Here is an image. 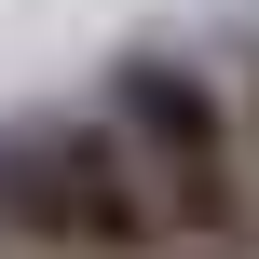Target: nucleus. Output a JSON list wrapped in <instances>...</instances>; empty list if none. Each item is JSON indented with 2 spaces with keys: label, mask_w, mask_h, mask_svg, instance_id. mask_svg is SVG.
<instances>
[{
  "label": "nucleus",
  "mask_w": 259,
  "mask_h": 259,
  "mask_svg": "<svg viewBox=\"0 0 259 259\" xmlns=\"http://www.w3.org/2000/svg\"><path fill=\"white\" fill-rule=\"evenodd\" d=\"M0 259H164V219L96 96L0 123Z\"/></svg>",
  "instance_id": "2"
},
{
  "label": "nucleus",
  "mask_w": 259,
  "mask_h": 259,
  "mask_svg": "<svg viewBox=\"0 0 259 259\" xmlns=\"http://www.w3.org/2000/svg\"><path fill=\"white\" fill-rule=\"evenodd\" d=\"M96 109L164 219V259H259V150H246V109L205 55L178 41H123L96 68Z\"/></svg>",
  "instance_id": "1"
},
{
  "label": "nucleus",
  "mask_w": 259,
  "mask_h": 259,
  "mask_svg": "<svg viewBox=\"0 0 259 259\" xmlns=\"http://www.w3.org/2000/svg\"><path fill=\"white\" fill-rule=\"evenodd\" d=\"M232 109H246V150H259V27H246V82H232Z\"/></svg>",
  "instance_id": "3"
}]
</instances>
